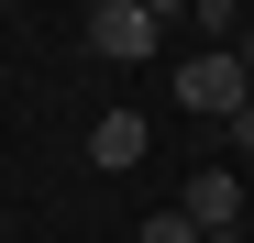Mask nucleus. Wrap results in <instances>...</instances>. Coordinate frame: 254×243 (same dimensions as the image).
<instances>
[{"mask_svg": "<svg viewBox=\"0 0 254 243\" xmlns=\"http://www.w3.org/2000/svg\"><path fill=\"white\" fill-rule=\"evenodd\" d=\"M155 45H166V11H144V0H100V11H89V56L155 66Z\"/></svg>", "mask_w": 254, "mask_h": 243, "instance_id": "f257e3e1", "label": "nucleus"}, {"mask_svg": "<svg viewBox=\"0 0 254 243\" xmlns=\"http://www.w3.org/2000/svg\"><path fill=\"white\" fill-rule=\"evenodd\" d=\"M177 100H188V111H210V122H232V111L254 100V66H243L232 45H210L199 66H177Z\"/></svg>", "mask_w": 254, "mask_h": 243, "instance_id": "f03ea898", "label": "nucleus"}, {"mask_svg": "<svg viewBox=\"0 0 254 243\" xmlns=\"http://www.w3.org/2000/svg\"><path fill=\"white\" fill-rule=\"evenodd\" d=\"M177 210H188L199 232H243V177H232V166H199V177H188V199H177Z\"/></svg>", "mask_w": 254, "mask_h": 243, "instance_id": "7ed1b4c3", "label": "nucleus"}, {"mask_svg": "<svg viewBox=\"0 0 254 243\" xmlns=\"http://www.w3.org/2000/svg\"><path fill=\"white\" fill-rule=\"evenodd\" d=\"M144 155H155L144 111H100V122H89V166H111V177H122V166H144Z\"/></svg>", "mask_w": 254, "mask_h": 243, "instance_id": "20e7f679", "label": "nucleus"}, {"mask_svg": "<svg viewBox=\"0 0 254 243\" xmlns=\"http://www.w3.org/2000/svg\"><path fill=\"white\" fill-rule=\"evenodd\" d=\"M144 243H210V232H199L188 210H155V221H144Z\"/></svg>", "mask_w": 254, "mask_h": 243, "instance_id": "39448f33", "label": "nucleus"}, {"mask_svg": "<svg viewBox=\"0 0 254 243\" xmlns=\"http://www.w3.org/2000/svg\"><path fill=\"white\" fill-rule=\"evenodd\" d=\"M188 22H199V33H221V45H232V22H243V0H199Z\"/></svg>", "mask_w": 254, "mask_h": 243, "instance_id": "423d86ee", "label": "nucleus"}, {"mask_svg": "<svg viewBox=\"0 0 254 243\" xmlns=\"http://www.w3.org/2000/svg\"><path fill=\"white\" fill-rule=\"evenodd\" d=\"M232 144H243V155H254V100H243V111H232Z\"/></svg>", "mask_w": 254, "mask_h": 243, "instance_id": "0eeeda50", "label": "nucleus"}, {"mask_svg": "<svg viewBox=\"0 0 254 243\" xmlns=\"http://www.w3.org/2000/svg\"><path fill=\"white\" fill-rule=\"evenodd\" d=\"M144 11H166V22H177V11H199V0H144Z\"/></svg>", "mask_w": 254, "mask_h": 243, "instance_id": "6e6552de", "label": "nucleus"}, {"mask_svg": "<svg viewBox=\"0 0 254 243\" xmlns=\"http://www.w3.org/2000/svg\"><path fill=\"white\" fill-rule=\"evenodd\" d=\"M232 56H243V66H254V22H243V33H232Z\"/></svg>", "mask_w": 254, "mask_h": 243, "instance_id": "1a4fd4ad", "label": "nucleus"}, {"mask_svg": "<svg viewBox=\"0 0 254 243\" xmlns=\"http://www.w3.org/2000/svg\"><path fill=\"white\" fill-rule=\"evenodd\" d=\"M210 243H243V232H210Z\"/></svg>", "mask_w": 254, "mask_h": 243, "instance_id": "9d476101", "label": "nucleus"}, {"mask_svg": "<svg viewBox=\"0 0 254 243\" xmlns=\"http://www.w3.org/2000/svg\"><path fill=\"white\" fill-rule=\"evenodd\" d=\"M0 11H11V0H0Z\"/></svg>", "mask_w": 254, "mask_h": 243, "instance_id": "9b49d317", "label": "nucleus"}, {"mask_svg": "<svg viewBox=\"0 0 254 243\" xmlns=\"http://www.w3.org/2000/svg\"><path fill=\"white\" fill-rule=\"evenodd\" d=\"M243 11H254V0H243Z\"/></svg>", "mask_w": 254, "mask_h": 243, "instance_id": "f8f14e48", "label": "nucleus"}, {"mask_svg": "<svg viewBox=\"0 0 254 243\" xmlns=\"http://www.w3.org/2000/svg\"><path fill=\"white\" fill-rule=\"evenodd\" d=\"M89 11H100V0H89Z\"/></svg>", "mask_w": 254, "mask_h": 243, "instance_id": "ddd939ff", "label": "nucleus"}]
</instances>
